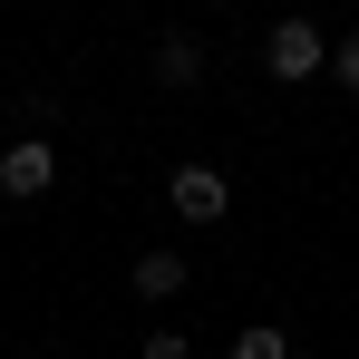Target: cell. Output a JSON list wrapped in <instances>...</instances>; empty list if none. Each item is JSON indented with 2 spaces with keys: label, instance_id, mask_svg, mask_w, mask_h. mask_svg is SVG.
<instances>
[{
  "label": "cell",
  "instance_id": "obj_1",
  "mask_svg": "<svg viewBox=\"0 0 359 359\" xmlns=\"http://www.w3.org/2000/svg\"><path fill=\"white\" fill-rule=\"evenodd\" d=\"M262 68H272L282 88H301V78H330V39L311 29V10H282V20L262 29Z\"/></svg>",
  "mask_w": 359,
  "mask_h": 359
},
{
  "label": "cell",
  "instance_id": "obj_2",
  "mask_svg": "<svg viewBox=\"0 0 359 359\" xmlns=\"http://www.w3.org/2000/svg\"><path fill=\"white\" fill-rule=\"evenodd\" d=\"M49 184H59V146H49V136L0 146V204H39Z\"/></svg>",
  "mask_w": 359,
  "mask_h": 359
},
{
  "label": "cell",
  "instance_id": "obj_3",
  "mask_svg": "<svg viewBox=\"0 0 359 359\" xmlns=\"http://www.w3.org/2000/svg\"><path fill=\"white\" fill-rule=\"evenodd\" d=\"M165 204H175V224H224L233 214V184H224V165H175Z\"/></svg>",
  "mask_w": 359,
  "mask_h": 359
},
{
  "label": "cell",
  "instance_id": "obj_4",
  "mask_svg": "<svg viewBox=\"0 0 359 359\" xmlns=\"http://www.w3.org/2000/svg\"><path fill=\"white\" fill-rule=\"evenodd\" d=\"M136 301H184V282H194V262H184L175 243H156V252H136Z\"/></svg>",
  "mask_w": 359,
  "mask_h": 359
},
{
  "label": "cell",
  "instance_id": "obj_5",
  "mask_svg": "<svg viewBox=\"0 0 359 359\" xmlns=\"http://www.w3.org/2000/svg\"><path fill=\"white\" fill-rule=\"evenodd\" d=\"M204 78V39L194 29H156V88H194Z\"/></svg>",
  "mask_w": 359,
  "mask_h": 359
},
{
  "label": "cell",
  "instance_id": "obj_6",
  "mask_svg": "<svg viewBox=\"0 0 359 359\" xmlns=\"http://www.w3.org/2000/svg\"><path fill=\"white\" fill-rule=\"evenodd\" d=\"M233 359H292V330H282V320H243V330H233Z\"/></svg>",
  "mask_w": 359,
  "mask_h": 359
},
{
  "label": "cell",
  "instance_id": "obj_7",
  "mask_svg": "<svg viewBox=\"0 0 359 359\" xmlns=\"http://www.w3.org/2000/svg\"><path fill=\"white\" fill-rule=\"evenodd\" d=\"M330 78H340V88H350V97H359V29H350V39H340V49H330Z\"/></svg>",
  "mask_w": 359,
  "mask_h": 359
},
{
  "label": "cell",
  "instance_id": "obj_8",
  "mask_svg": "<svg viewBox=\"0 0 359 359\" xmlns=\"http://www.w3.org/2000/svg\"><path fill=\"white\" fill-rule=\"evenodd\" d=\"M146 359H194V340L184 330H146Z\"/></svg>",
  "mask_w": 359,
  "mask_h": 359
}]
</instances>
